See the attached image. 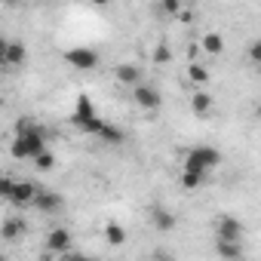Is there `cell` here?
I'll use <instances>...</instances> for the list:
<instances>
[{
	"label": "cell",
	"instance_id": "cb8c5ba5",
	"mask_svg": "<svg viewBox=\"0 0 261 261\" xmlns=\"http://www.w3.org/2000/svg\"><path fill=\"white\" fill-rule=\"evenodd\" d=\"M249 62H252V65L261 62V43H258V40H252V46H249Z\"/></svg>",
	"mask_w": 261,
	"mask_h": 261
},
{
	"label": "cell",
	"instance_id": "8992f818",
	"mask_svg": "<svg viewBox=\"0 0 261 261\" xmlns=\"http://www.w3.org/2000/svg\"><path fill=\"white\" fill-rule=\"evenodd\" d=\"M65 62L77 71H92V68H98V53L89 49V46H74V49L65 53Z\"/></svg>",
	"mask_w": 261,
	"mask_h": 261
},
{
	"label": "cell",
	"instance_id": "e0dca14e",
	"mask_svg": "<svg viewBox=\"0 0 261 261\" xmlns=\"http://www.w3.org/2000/svg\"><path fill=\"white\" fill-rule=\"evenodd\" d=\"M206 185V172H200V169H185L181 172V188L185 191H200Z\"/></svg>",
	"mask_w": 261,
	"mask_h": 261
},
{
	"label": "cell",
	"instance_id": "603a6c76",
	"mask_svg": "<svg viewBox=\"0 0 261 261\" xmlns=\"http://www.w3.org/2000/svg\"><path fill=\"white\" fill-rule=\"evenodd\" d=\"M13 185H16V181H13L10 175H0V200H7V197H10Z\"/></svg>",
	"mask_w": 261,
	"mask_h": 261
},
{
	"label": "cell",
	"instance_id": "9a60e30c",
	"mask_svg": "<svg viewBox=\"0 0 261 261\" xmlns=\"http://www.w3.org/2000/svg\"><path fill=\"white\" fill-rule=\"evenodd\" d=\"M95 139H101L105 145H123L126 142V133H123L120 126H114V123H101V129H98Z\"/></svg>",
	"mask_w": 261,
	"mask_h": 261
},
{
	"label": "cell",
	"instance_id": "484cf974",
	"mask_svg": "<svg viewBox=\"0 0 261 261\" xmlns=\"http://www.w3.org/2000/svg\"><path fill=\"white\" fill-rule=\"evenodd\" d=\"M4 49H7V40L0 37V59H4ZM0 65H4V62H0Z\"/></svg>",
	"mask_w": 261,
	"mask_h": 261
},
{
	"label": "cell",
	"instance_id": "83f0119b",
	"mask_svg": "<svg viewBox=\"0 0 261 261\" xmlns=\"http://www.w3.org/2000/svg\"><path fill=\"white\" fill-rule=\"evenodd\" d=\"M92 4H95V7H108V4H111V0H92Z\"/></svg>",
	"mask_w": 261,
	"mask_h": 261
},
{
	"label": "cell",
	"instance_id": "7c38bea8",
	"mask_svg": "<svg viewBox=\"0 0 261 261\" xmlns=\"http://www.w3.org/2000/svg\"><path fill=\"white\" fill-rule=\"evenodd\" d=\"M46 249L65 255V252L71 249V230H68V227H53L49 237H46Z\"/></svg>",
	"mask_w": 261,
	"mask_h": 261
},
{
	"label": "cell",
	"instance_id": "52a82bcc",
	"mask_svg": "<svg viewBox=\"0 0 261 261\" xmlns=\"http://www.w3.org/2000/svg\"><path fill=\"white\" fill-rule=\"evenodd\" d=\"M243 233H246V227L233 215H221L215 221V240H243Z\"/></svg>",
	"mask_w": 261,
	"mask_h": 261
},
{
	"label": "cell",
	"instance_id": "d6986e66",
	"mask_svg": "<svg viewBox=\"0 0 261 261\" xmlns=\"http://www.w3.org/2000/svg\"><path fill=\"white\" fill-rule=\"evenodd\" d=\"M218 255L221 258H243V240H218Z\"/></svg>",
	"mask_w": 261,
	"mask_h": 261
},
{
	"label": "cell",
	"instance_id": "7a4b0ae2",
	"mask_svg": "<svg viewBox=\"0 0 261 261\" xmlns=\"http://www.w3.org/2000/svg\"><path fill=\"white\" fill-rule=\"evenodd\" d=\"M71 123L80 129V133H86V136H98V129H101V117L95 114V105H92V98L83 92L80 98H77V105H74V114H71Z\"/></svg>",
	"mask_w": 261,
	"mask_h": 261
},
{
	"label": "cell",
	"instance_id": "8fae6325",
	"mask_svg": "<svg viewBox=\"0 0 261 261\" xmlns=\"http://www.w3.org/2000/svg\"><path fill=\"white\" fill-rule=\"evenodd\" d=\"M0 62L10 65V68L25 65V62H28V49H25V43H22V40H7V49H4V59H0Z\"/></svg>",
	"mask_w": 261,
	"mask_h": 261
},
{
	"label": "cell",
	"instance_id": "4316f807",
	"mask_svg": "<svg viewBox=\"0 0 261 261\" xmlns=\"http://www.w3.org/2000/svg\"><path fill=\"white\" fill-rule=\"evenodd\" d=\"M4 4H7V7H19V4H22V0H4Z\"/></svg>",
	"mask_w": 261,
	"mask_h": 261
},
{
	"label": "cell",
	"instance_id": "6da1fadb",
	"mask_svg": "<svg viewBox=\"0 0 261 261\" xmlns=\"http://www.w3.org/2000/svg\"><path fill=\"white\" fill-rule=\"evenodd\" d=\"M46 129L40 126V123H34V120H19L16 123V139H13V145H10V154L16 157V160H31L34 154H40L43 148H46Z\"/></svg>",
	"mask_w": 261,
	"mask_h": 261
},
{
	"label": "cell",
	"instance_id": "ffe728a7",
	"mask_svg": "<svg viewBox=\"0 0 261 261\" xmlns=\"http://www.w3.org/2000/svg\"><path fill=\"white\" fill-rule=\"evenodd\" d=\"M105 240H108L111 246H123V243H126V227L117 224V221H108V224H105Z\"/></svg>",
	"mask_w": 261,
	"mask_h": 261
},
{
	"label": "cell",
	"instance_id": "2e32d148",
	"mask_svg": "<svg viewBox=\"0 0 261 261\" xmlns=\"http://www.w3.org/2000/svg\"><path fill=\"white\" fill-rule=\"evenodd\" d=\"M188 80H191L194 86H206V83L212 80V71H209L206 65H200V62H191V65H188Z\"/></svg>",
	"mask_w": 261,
	"mask_h": 261
},
{
	"label": "cell",
	"instance_id": "5bb4252c",
	"mask_svg": "<svg viewBox=\"0 0 261 261\" xmlns=\"http://www.w3.org/2000/svg\"><path fill=\"white\" fill-rule=\"evenodd\" d=\"M151 221H154V227H157L160 233H169V230L175 227V215H172L169 209H163V206H154V209H151Z\"/></svg>",
	"mask_w": 261,
	"mask_h": 261
},
{
	"label": "cell",
	"instance_id": "30bf717a",
	"mask_svg": "<svg viewBox=\"0 0 261 261\" xmlns=\"http://www.w3.org/2000/svg\"><path fill=\"white\" fill-rule=\"evenodd\" d=\"M34 194H37V185H34V181H16L7 200H10V203H13L16 209H22V206H31Z\"/></svg>",
	"mask_w": 261,
	"mask_h": 261
},
{
	"label": "cell",
	"instance_id": "ac0fdd59",
	"mask_svg": "<svg viewBox=\"0 0 261 261\" xmlns=\"http://www.w3.org/2000/svg\"><path fill=\"white\" fill-rule=\"evenodd\" d=\"M200 46H203L209 56H221V53H224V37H221V34H215V31H209V34H203Z\"/></svg>",
	"mask_w": 261,
	"mask_h": 261
},
{
	"label": "cell",
	"instance_id": "d4e9b609",
	"mask_svg": "<svg viewBox=\"0 0 261 261\" xmlns=\"http://www.w3.org/2000/svg\"><path fill=\"white\" fill-rule=\"evenodd\" d=\"M163 10H166L169 16H178V13H181V0H163Z\"/></svg>",
	"mask_w": 261,
	"mask_h": 261
},
{
	"label": "cell",
	"instance_id": "3957f363",
	"mask_svg": "<svg viewBox=\"0 0 261 261\" xmlns=\"http://www.w3.org/2000/svg\"><path fill=\"white\" fill-rule=\"evenodd\" d=\"M218 163H221V151L212 148V145H197V148H191L188 157H185V169H200V172H206V175H209Z\"/></svg>",
	"mask_w": 261,
	"mask_h": 261
},
{
	"label": "cell",
	"instance_id": "277c9868",
	"mask_svg": "<svg viewBox=\"0 0 261 261\" xmlns=\"http://www.w3.org/2000/svg\"><path fill=\"white\" fill-rule=\"evenodd\" d=\"M133 101H136L139 108H145V111H157V108L163 105V95H160V89H157L154 83L139 80V83L133 86Z\"/></svg>",
	"mask_w": 261,
	"mask_h": 261
},
{
	"label": "cell",
	"instance_id": "5b68a950",
	"mask_svg": "<svg viewBox=\"0 0 261 261\" xmlns=\"http://www.w3.org/2000/svg\"><path fill=\"white\" fill-rule=\"evenodd\" d=\"M31 206H34L37 212H46V215H59V212L65 209V197H62V194H56V191L37 188V194H34Z\"/></svg>",
	"mask_w": 261,
	"mask_h": 261
},
{
	"label": "cell",
	"instance_id": "4fadbf2b",
	"mask_svg": "<svg viewBox=\"0 0 261 261\" xmlns=\"http://www.w3.org/2000/svg\"><path fill=\"white\" fill-rule=\"evenodd\" d=\"M191 111H194L197 117H209V114L215 111V98H212V92L197 89V92L191 95Z\"/></svg>",
	"mask_w": 261,
	"mask_h": 261
},
{
	"label": "cell",
	"instance_id": "44dd1931",
	"mask_svg": "<svg viewBox=\"0 0 261 261\" xmlns=\"http://www.w3.org/2000/svg\"><path fill=\"white\" fill-rule=\"evenodd\" d=\"M31 160H34V166H37L40 172H49V169H56V154H53L49 148H43V151H40V154H34Z\"/></svg>",
	"mask_w": 261,
	"mask_h": 261
},
{
	"label": "cell",
	"instance_id": "ba28073f",
	"mask_svg": "<svg viewBox=\"0 0 261 261\" xmlns=\"http://www.w3.org/2000/svg\"><path fill=\"white\" fill-rule=\"evenodd\" d=\"M25 233H28V224H25L22 215H10V218H4V224H0V237L7 243H19Z\"/></svg>",
	"mask_w": 261,
	"mask_h": 261
},
{
	"label": "cell",
	"instance_id": "9c48e42d",
	"mask_svg": "<svg viewBox=\"0 0 261 261\" xmlns=\"http://www.w3.org/2000/svg\"><path fill=\"white\" fill-rule=\"evenodd\" d=\"M114 77H117V83H123V86H136L139 80H145V71H142V65H136V62H120V65L114 68Z\"/></svg>",
	"mask_w": 261,
	"mask_h": 261
},
{
	"label": "cell",
	"instance_id": "7402d4cb",
	"mask_svg": "<svg viewBox=\"0 0 261 261\" xmlns=\"http://www.w3.org/2000/svg\"><path fill=\"white\" fill-rule=\"evenodd\" d=\"M172 62V49L166 43H157L154 46V65H169Z\"/></svg>",
	"mask_w": 261,
	"mask_h": 261
}]
</instances>
